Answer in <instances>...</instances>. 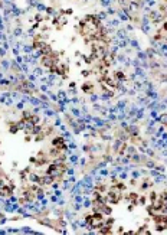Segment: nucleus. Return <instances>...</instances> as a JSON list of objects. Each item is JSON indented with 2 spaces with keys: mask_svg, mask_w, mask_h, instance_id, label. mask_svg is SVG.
I'll use <instances>...</instances> for the list:
<instances>
[{
  "mask_svg": "<svg viewBox=\"0 0 167 235\" xmlns=\"http://www.w3.org/2000/svg\"><path fill=\"white\" fill-rule=\"evenodd\" d=\"M92 88H94V85L90 84V82H87V84H84V85H82V90L85 91V92H92Z\"/></svg>",
  "mask_w": 167,
  "mask_h": 235,
  "instance_id": "20e7f679",
  "label": "nucleus"
},
{
  "mask_svg": "<svg viewBox=\"0 0 167 235\" xmlns=\"http://www.w3.org/2000/svg\"><path fill=\"white\" fill-rule=\"evenodd\" d=\"M95 190H98L100 193H105L108 189H107V185H104V183H100V185H97V186H95Z\"/></svg>",
  "mask_w": 167,
  "mask_h": 235,
  "instance_id": "f03ea898",
  "label": "nucleus"
},
{
  "mask_svg": "<svg viewBox=\"0 0 167 235\" xmlns=\"http://www.w3.org/2000/svg\"><path fill=\"white\" fill-rule=\"evenodd\" d=\"M166 229H167V225H166L164 222L156 224V231H157V232H163V231H166Z\"/></svg>",
  "mask_w": 167,
  "mask_h": 235,
  "instance_id": "7ed1b4c3",
  "label": "nucleus"
},
{
  "mask_svg": "<svg viewBox=\"0 0 167 235\" xmlns=\"http://www.w3.org/2000/svg\"><path fill=\"white\" fill-rule=\"evenodd\" d=\"M105 224H107V225H111V226H112V224H114V218H108V219L105 221Z\"/></svg>",
  "mask_w": 167,
  "mask_h": 235,
  "instance_id": "6e6552de",
  "label": "nucleus"
},
{
  "mask_svg": "<svg viewBox=\"0 0 167 235\" xmlns=\"http://www.w3.org/2000/svg\"><path fill=\"white\" fill-rule=\"evenodd\" d=\"M100 234H112V228H111V225L104 224V225L100 228Z\"/></svg>",
  "mask_w": 167,
  "mask_h": 235,
  "instance_id": "f257e3e1",
  "label": "nucleus"
},
{
  "mask_svg": "<svg viewBox=\"0 0 167 235\" xmlns=\"http://www.w3.org/2000/svg\"><path fill=\"white\" fill-rule=\"evenodd\" d=\"M158 199H161L164 204H167V190H163V192L158 195Z\"/></svg>",
  "mask_w": 167,
  "mask_h": 235,
  "instance_id": "39448f33",
  "label": "nucleus"
},
{
  "mask_svg": "<svg viewBox=\"0 0 167 235\" xmlns=\"http://www.w3.org/2000/svg\"><path fill=\"white\" fill-rule=\"evenodd\" d=\"M160 123L164 124V126H167V114H161V117H160Z\"/></svg>",
  "mask_w": 167,
  "mask_h": 235,
  "instance_id": "0eeeda50",
  "label": "nucleus"
},
{
  "mask_svg": "<svg viewBox=\"0 0 167 235\" xmlns=\"http://www.w3.org/2000/svg\"><path fill=\"white\" fill-rule=\"evenodd\" d=\"M157 198H158V195H157L156 192H150V195H148V201H150L151 204H153V202H154Z\"/></svg>",
  "mask_w": 167,
  "mask_h": 235,
  "instance_id": "423d86ee",
  "label": "nucleus"
},
{
  "mask_svg": "<svg viewBox=\"0 0 167 235\" xmlns=\"http://www.w3.org/2000/svg\"><path fill=\"white\" fill-rule=\"evenodd\" d=\"M161 30L167 32V22H164V23H163V27H161Z\"/></svg>",
  "mask_w": 167,
  "mask_h": 235,
  "instance_id": "1a4fd4ad",
  "label": "nucleus"
},
{
  "mask_svg": "<svg viewBox=\"0 0 167 235\" xmlns=\"http://www.w3.org/2000/svg\"><path fill=\"white\" fill-rule=\"evenodd\" d=\"M117 232H118V234H122V232H124V228H122V226H120V228H118V231H117Z\"/></svg>",
  "mask_w": 167,
  "mask_h": 235,
  "instance_id": "9d476101",
  "label": "nucleus"
},
{
  "mask_svg": "<svg viewBox=\"0 0 167 235\" xmlns=\"http://www.w3.org/2000/svg\"><path fill=\"white\" fill-rule=\"evenodd\" d=\"M2 222H5V216H3L2 214H0V224H2Z\"/></svg>",
  "mask_w": 167,
  "mask_h": 235,
  "instance_id": "9b49d317",
  "label": "nucleus"
}]
</instances>
